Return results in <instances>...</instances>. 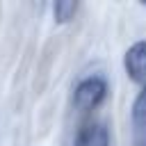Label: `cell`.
Wrapping results in <instances>:
<instances>
[{
	"mask_svg": "<svg viewBox=\"0 0 146 146\" xmlns=\"http://www.w3.org/2000/svg\"><path fill=\"white\" fill-rule=\"evenodd\" d=\"M107 98V82L103 75H89L73 89V107L78 112H94Z\"/></svg>",
	"mask_w": 146,
	"mask_h": 146,
	"instance_id": "1",
	"label": "cell"
},
{
	"mask_svg": "<svg viewBox=\"0 0 146 146\" xmlns=\"http://www.w3.org/2000/svg\"><path fill=\"white\" fill-rule=\"evenodd\" d=\"M123 68L137 84H146V41H135L123 55Z\"/></svg>",
	"mask_w": 146,
	"mask_h": 146,
	"instance_id": "2",
	"label": "cell"
},
{
	"mask_svg": "<svg viewBox=\"0 0 146 146\" xmlns=\"http://www.w3.org/2000/svg\"><path fill=\"white\" fill-rule=\"evenodd\" d=\"M130 125H132V139L135 146H146V84L137 94L132 110H130Z\"/></svg>",
	"mask_w": 146,
	"mask_h": 146,
	"instance_id": "3",
	"label": "cell"
},
{
	"mask_svg": "<svg viewBox=\"0 0 146 146\" xmlns=\"http://www.w3.org/2000/svg\"><path fill=\"white\" fill-rule=\"evenodd\" d=\"M73 146H110V130H107V125L98 123V121L84 123L78 130Z\"/></svg>",
	"mask_w": 146,
	"mask_h": 146,
	"instance_id": "4",
	"label": "cell"
},
{
	"mask_svg": "<svg viewBox=\"0 0 146 146\" xmlns=\"http://www.w3.org/2000/svg\"><path fill=\"white\" fill-rule=\"evenodd\" d=\"M75 14H78V2H73V0H57L52 5V16L62 25L64 23H71L75 18Z\"/></svg>",
	"mask_w": 146,
	"mask_h": 146,
	"instance_id": "5",
	"label": "cell"
}]
</instances>
